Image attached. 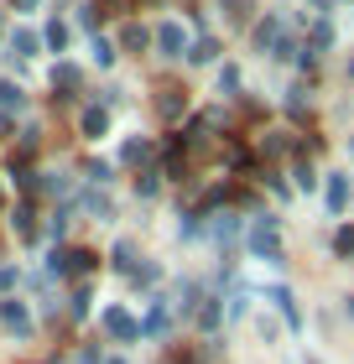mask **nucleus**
<instances>
[{"mask_svg":"<svg viewBox=\"0 0 354 364\" xmlns=\"http://www.w3.org/2000/svg\"><path fill=\"white\" fill-rule=\"evenodd\" d=\"M31 47H37V37H31V31H16V37H11V53H31Z\"/></svg>","mask_w":354,"mask_h":364,"instance_id":"1","label":"nucleus"},{"mask_svg":"<svg viewBox=\"0 0 354 364\" xmlns=\"http://www.w3.org/2000/svg\"><path fill=\"white\" fill-rule=\"evenodd\" d=\"M0 105H6V109H11V105H16V109H21V89H11V84H0Z\"/></svg>","mask_w":354,"mask_h":364,"instance_id":"2","label":"nucleus"},{"mask_svg":"<svg viewBox=\"0 0 354 364\" xmlns=\"http://www.w3.org/2000/svg\"><path fill=\"white\" fill-rule=\"evenodd\" d=\"M83 130H89V136H99V130H105V114H99V109L83 114Z\"/></svg>","mask_w":354,"mask_h":364,"instance_id":"3","label":"nucleus"},{"mask_svg":"<svg viewBox=\"0 0 354 364\" xmlns=\"http://www.w3.org/2000/svg\"><path fill=\"white\" fill-rule=\"evenodd\" d=\"M16 6H21V11H31V6H37V0H16Z\"/></svg>","mask_w":354,"mask_h":364,"instance_id":"4","label":"nucleus"}]
</instances>
